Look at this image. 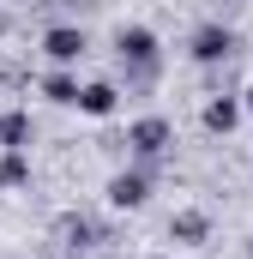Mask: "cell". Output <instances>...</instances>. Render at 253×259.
Returning <instances> with one entry per match:
<instances>
[{
    "label": "cell",
    "mask_w": 253,
    "mask_h": 259,
    "mask_svg": "<svg viewBox=\"0 0 253 259\" xmlns=\"http://www.w3.org/2000/svg\"><path fill=\"white\" fill-rule=\"evenodd\" d=\"M115 55L126 66V84H151L157 78V36L145 24H126L121 36H115Z\"/></svg>",
    "instance_id": "cell-1"
},
{
    "label": "cell",
    "mask_w": 253,
    "mask_h": 259,
    "mask_svg": "<svg viewBox=\"0 0 253 259\" xmlns=\"http://www.w3.org/2000/svg\"><path fill=\"white\" fill-rule=\"evenodd\" d=\"M175 145V127L163 121V115H145V121H133L126 127V151H133V163L139 169H151V163H163V151Z\"/></svg>",
    "instance_id": "cell-2"
},
{
    "label": "cell",
    "mask_w": 253,
    "mask_h": 259,
    "mask_svg": "<svg viewBox=\"0 0 253 259\" xmlns=\"http://www.w3.org/2000/svg\"><path fill=\"white\" fill-rule=\"evenodd\" d=\"M187 55L199 66H223L229 55H235V30H229V24H199L193 42H187Z\"/></svg>",
    "instance_id": "cell-3"
},
{
    "label": "cell",
    "mask_w": 253,
    "mask_h": 259,
    "mask_svg": "<svg viewBox=\"0 0 253 259\" xmlns=\"http://www.w3.org/2000/svg\"><path fill=\"white\" fill-rule=\"evenodd\" d=\"M85 49H91V42H85V30H78V24H55V30H43V55H49L55 66L85 61Z\"/></svg>",
    "instance_id": "cell-4"
},
{
    "label": "cell",
    "mask_w": 253,
    "mask_h": 259,
    "mask_svg": "<svg viewBox=\"0 0 253 259\" xmlns=\"http://www.w3.org/2000/svg\"><path fill=\"white\" fill-rule=\"evenodd\" d=\"M145 199H151V169H121L109 181V205L115 211H139Z\"/></svg>",
    "instance_id": "cell-5"
},
{
    "label": "cell",
    "mask_w": 253,
    "mask_h": 259,
    "mask_svg": "<svg viewBox=\"0 0 253 259\" xmlns=\"http://www.w3.org/2000/svg\"><path fill=\"white\" fill-rule=\"evenodd\" d=\"M78 115H91V121H103V115H115L121 109V91L109 84V78H91V84H78V103H72Z\"/></svg>",
    "instance_id": "cell-6"
},
{
    "label": "cell",
    "mask_w": 253,
    "mask_h": 259,
    "mask_svg": "<svg viewBox=\"0 0 253 259\" xmlns=\"http://www.w3.org/2000/svg\"><path fill=\"white\" fill-rule=\"evenodd\" d=\"M205 235H211V217H205V211H175V217H169V241H181V247H199Z\"/></svg>",
    "instance_id": "cell-7"
},
{
    "label": "cell",
    "mask_w": 253,
    "mask_h": 259,
    "mask_svg": "<svg viewBox=\"0 0 253 259\" xmlns=\"http://www.w3.org/2000/svg\"><path fill=\"white\" fill-rule=\"evenodd\" d=\"M241 121V97H211L205 103V133H235Z\"/></svg>",
    "instance_id": "cell-8"
},
{
    "label": "cell",
    "mask_w": 253,
    "mask_h": 259,
    "mask_svg": "<svg viewBox=\"0 0 253 259\" xmlns=\"http://www.w3.org/2000/svg\"><path fill=\"white\" fill-rule=\"evenodd\" d=\"M0 145H6V151H24V145H30V115H24V109L0 115Z\"/></svg>",
    "instance_id": "cell-9"
},
{
    "label": "cell",
    "mask_w": 253,
    "mask_h": 259,
    "mask_svg": "<svg viewBox=\"0 0 253 259\" xmlns=\"http://www.w3.org/2000/svg\"><path fill=\"white\" fill-rule=\"evenodd\" d=\"M43 97H49V103H61V109H72V103H78V78H72V72H49V78H43Z\"/></svg>",
    "instance_id": "cell-10"
},
{
    "label": "cell",
    "mask_w": 253,
    "mask_h": 259,
    "mask_svg": "<svg viewBox=\"0 0 253 259\" xmlns=\"http://www.w3.org/2000/svg\"><path fill=\"white\" fill-rule=\"evenodd\" d=\"M24 181H30V157L24 151H6L0 157V187H24Z\"/></svg>",
    "instance_id": "cell-11"
},
{
    "label": "cell",
    "mask_w": 253,
    "mask_h": 259,
    "mask_svg": "<svg viewBox=\"0 0 253 259\" xmlns=\"http://www.w3.org/2000/svg\"><path fill=\"white\" fill-rule=\"evenodd\" d=\"M241 109H253V84H247V97H241Z\"/></svg>",
    "instance_id": "cell-12"
},
{
    "label": "cell",
    "mask_w": 253,
    "mask_h": 259,
    "mask_svg": "<svg viewBox=\"0 0 253 259\" xmlns=\"http://www.w3.org/2000/svg\"><path fill=\"white\" fill-rule=\"evenodd\" d=\"M151 259H169V253H151Z\"/></svg>",
    "instance_id": "cell-13"
}]
</instances>
